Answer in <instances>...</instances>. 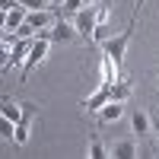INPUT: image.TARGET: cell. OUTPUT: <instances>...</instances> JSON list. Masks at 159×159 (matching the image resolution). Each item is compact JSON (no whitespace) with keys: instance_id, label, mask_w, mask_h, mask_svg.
I'll return each instance as SVG.
<instances>
[{"instance_id":"1","label":"cell","mask_w":159,"mask_h":159,"mask_svg":"<svg viewBox=\"0 0 159 159\" xmlns=\"http://www.w3.org/2000/svg\"><path fill=\"white\" fill-rule=\"evenodd\" d=\"M48 48H51V38H48V35H35V38H32V51H29V57L22 61V76H19L22 83H25V76H29L38 64L48 57Z\"/></svg>"},{"instance_id":"2","label":"cell","mask_w":159,"mask_h":159,"mask_svg":"<svg viewBox=\"0 0 159 159\" xmlns=\"http://www.w3.org/2000/svg\"><path fill=\"white\" fill-rule=\"evenodd\" d=\"M130 35H134V22L127 25V29L121 35H115V38H105L102 42V51L108 54L115 64H118V70H121V61H124V51H127V42H130Z\"/></svg>"},{"instance_id":"3","label":"cell","mask_w":159,"mask_h":159,"mask_svg":"<svg viewBox=\"0 0 159 159\" xmlns=\"http://www.w3.org/2000/svg\"><path fill=\"white\" fill-rule=\"evenodd\" d=\"M45 25H54V16H51L48 10H35V13L25 16V22L16 29V35L19 38H35V32H42Z\"/></svg>"},{"instance_id":"4","label":"cell","mask_w":159,"mask_h":159,"mask_svg":"<svg viewBox=\"0 0 159 159\" xmlns=\"http://www.w3.org/2000/svg\"><path fill=\"white\" fill-rule=\"evenodd\" d=\"M99 19H102V16H99V10H96V7H83V10L73 16V29L83 35V38H92V32H96Z\"/></svg>"},{"instance_id":"5","label":"cell","mask_w":159,"mask_h":159,"mask_svg":"<svg viewBox=\"0 0 159 159\" xmlns=\"http://www.w3.org/2000/svg\"><path fill=\"white\" fill-rule=\"evenodd\" d=\"M29 51H32V38H19V42L13 45V51L3 57V70L13 67V64H19V61H25V57H29Z\"/></svg>"},{"instance_id":"6","label":"cell","mask_w":159,"mask_h":159,"mask_svg":"<svg viewBox=\"0 0 159 159\" xmlns=\"http://www.w3.org/2000/svg\"><path fill=\"white\" fill-rule=\"evenodd\" d=\"M45 35L51 38V45H54V42H70V38L76 35V29H73V22H64V19H57V22L51 25V29H48Z\"/></svg>"},{"instance_id":"7","label":"cell","mask_w":159,"mask_h":159,"mask_svg":"<svg viewBox=\"0 0 159 159\" xmlns=\"http://www.w3.org/2000/svg\"><path fill=\"white\" fill-rule=\"evenodd\" d=\"M108 99H111V83H102V86L89 96V102H83V111H99Z\"/></svg>"},{"instance_id":"8","label":"cell","mask_w":159,"mask_h":159,"mask_svg":"<svg viewBox=\"0 0 159 159\" xmlns=\"http://www.w3.org/2000/svg\"><path fill=\"white\" fill-rule=\"evenodd\" d=\"M32 118H35V105H25V111H22V118L16 121V143H25L29 140V127H32Z\"/></svg>"},{"instance_id":"9","label":"cell","mask_w":159,"mask_h":159,"mask_svg":"<svg viewBox=\"0 0 159 159\" xmlns=\"http://www.w3.org/2000/svg\"><path fill=\"white\" fill-rule=\"evenodd\" d=\"M124 115V102H105L102 108H99V124H111V121H118V118Z\"/></svg>"},{"instance_id":"10","label":"cell","mask_w":159,"mask_h":159,"mask_svg":"<svg viewBox=\"0 0 159 159\" xmlns=\"http://www.w3.org/2000/svg\"><path fill=\"white\" fill-rule=\"evenodd\" d=\"M25 16H29V10H25L22 3H19L16 10H10V13H3V32H16L19 25L25 22Z\"/></svg>"},{"instance_id":"11","label":"cell","mask_w":159,"mask_h":159,"mask_svg":"<svg viewBox=\"0 0 159 159\" xmlns=\"http://www.w3.org/2000/svg\"><path fill=\"white\" fill-rule=\"evenodd\" d=\"M111 156H115V159H134V156H137V143H134V137H124V140L111 143Z\"/></svg>"},{"instance_id":"12","label":"cell","mask_w":159,"mask_h":159,"mask_svg":"<svg viewBox=\"0 0 159 159\" xmlns=\"http://www.w3.org/2000/svg\"><path fill=\"white\" fill-rule=\"evenodd\" d=\"M130 127H134V134L140 137V134H147V130L153 127V121H150V115H147V111L134 108V111H130Z\"/></svg>"},{"instance_id":"13","label":"cell","mask_w":159,"mask_h":159,"mask_svg":"<svg viewBox=\"0 0 159 159\" xmlns=\"http://www.w3.org/2000/svg\"><path fill=\"white\" fill-rule=\"evenodd\" d=\"M130 96H134V86L127 80H115L111 83V102H127Z\"/></svg>"},{"instance_id":"14","label":"cell","mask_w":159,"mask_h":159,"mask_svg":"<svg viewBox=\"0 0 159 159\" xmlns=\"http://www.w3.org/2000/svg\"><path fill=\"white\" fill-rule=\"evenodd\" d=\"M0 111H3V118H10V121H19L25 108H19V102H16V99L3 96V102H0Z\"/></svg>"},{"instance_id":"15","label":"cell","mask_w":159,"mask_h":159,"mask_svg":"<svg viewBox=\"0 0 159 159\" xmlns=\"http://www.w3.org/2000/svg\"><path fill=\"white\" fill-rule=\"evenodd\" d=\"M89 156H92V159L108 156V153H105V147H102V140H99V134H92V137H89Z\"/></svg>"},{"instance_id":"16","label":"cell","mask_w":159,"mask_h":159,"mask_svg":"<svg viewBox=\"0 0 159 159\" xmlns=\"http://www.w3.org/2000/svg\"><path fill=\"white\" fill-rule=\"evenodd\" d=\"M83 7H86V0H64V7H61V10H64V13H73V16H76Z\"/></svg>"},{"instance_id":"17","label":"cell","mask_w":159,"mask_h":159,"mask_svg":"<svg viewBox=\"0 0 159 159\" xmlns=\"http://www.w3.org/2000/svg\"><path fill=\"white\" fill-rule=\"evenodd\" d=\"M19 3H22L25 10H29V13H35V10H45V7L51 3V0H19Z\"/></svg>"},{"instance_id":"18","label":"cell","mask_w":159,"mask_h":159,"mask_svg":"<svg viewBox=\"0 0 159 159\" xmlns=\"http://www.w3.org/2000/svg\"><path fill=\"white\" fill-rule=\"evenodd\" d=\"M19 7V0H0V10L3 13H10V10H16Z\"/></svg>"},{"instance_id":"19","label":"cell","mask_w":159,"mask_h":159,"mask_svg":"<svg viewBox=\"0 0 159 159\" xmlns=\"http://www.w3.org/2000/svg\"><path fill=\"white\" fill-rule=\"evenodd\" d=\"M108 7H111V0H102V13H99L102 19H108Z\"/></svg>"},{"instance_id":"20","label":"cell","mask_w":159,"mask_h":159,"mask_svg":"<svg viewBox=\"0 0 159 159\" xmlns=\"http://www.w3.org/2000/svg\"><path fill=\"white\" fill-rule=\"evenodd\" d=\"M147 3V0H137V7H134V19H137V13H140V7Z\"/></svg>"},{"instance_id":"21","label":"cell","mask_w":159,"mask_h":159,"mask_svg":"<svg viewBox=\"0 0 159 159\" xmlns=\"http://www.w3.org/2000/svg\"><path fill=\"white\" fill-rule=\"evenodd\" d=\"M153 130H156V137H159V118H156V121H153Z\"/></svg>"},{"instance_id":"22","label":"cell","mask_w":159,"mask_h":159,"mask_svg":"<svg viewBox=\"0 0 159 159\" xmlns=\"http://www.w3.org/2000/svg\"><path fill=\"white\" fill-rule=\"evenodd\" d=\"M51 3H54V7H64V0H51Z\"/></svg>"},{"instance_id":"23","label":"cell","mask_w":159,"mask_h":159,"mask_svg":"<svg viewBox=\"0 0 159 159\" xmlns=\"http://www.w3.org/2000/svg\"><path fill=\"white\" fill-rule=\"evenodd\" d=\"M92 3H96V0H86V7H92Z\"/></svg>"}]
</instances>
